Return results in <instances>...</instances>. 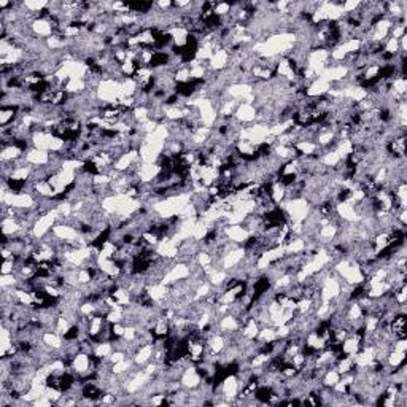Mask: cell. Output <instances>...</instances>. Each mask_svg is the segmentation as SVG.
I'll return each mask as SVG.
<instances>
[{
    "mask_svg": "<svg viewBox=\"0 0 407 407\" xmlns=\"http://www.w3.org/2000/svg\"><path fill=\"white\" fill-rule=\"evenodd\" d=\"M339 380H341V374L337 372V369H336V367H331V369H328V371L324 372L323 379H321L323 385H324V386H329V388H333V386H334Z\"/></svg>",
    "mask_w": 407,
    "mask_h": 407,
    "instance_id": "obj_4",
    "label": "cell"
},
{
    "mask_svg": "<svg viewBox=\"0 0 407 407\" xmlns=\"http://www.w3.org/2000/svg\"><path fill=\"white\" fill-rule=\"evenodd\" d=\"M151 356H153V343H150V345H143L137 350V353L134 356V363L139 367H145L150 361H151Z\"/></svg>",
    "mask_w": 407,
    "mask_h": 407,
    "instance_id": "obj_2",
    "label": "cell"
},
{
    "mask_svg": "<svg viewBox=\"0 0 407 407\" xmlns=\"http://www.w3.org/2000/svg\"><path fill=\"white\" fill-rule=\"evenodd\" d=\"M256 113H258V110L255 108L253 104L242 102L239 107H237L234 118L236 120H239L243 126H248V124H253L256 121Z\"/></svg>",
    "mask_w": 407,
    "mask_h": 407,
    "instance_id": "obj_1",
    "label": "cell"
},
{
    "mask_svg": "<svg viewBox=\"0 0 407 407\" xmlns=\"http://www.w3.org/2000/svg\"><path fill=\"white\" fill-rule=\"evenodd\" d=\"M406 363V352H396V350H391L390 355H388L386 358V364L390 366L391 369H396L401 364H404Z\"/></svg>",
    "mask_w": 407,
    "mask_h": 407,
    "instance_id": "obj_3",
    "label": "cell"
}]
</instances>
